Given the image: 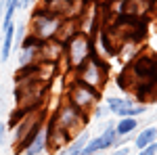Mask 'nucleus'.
<instances>
[{"label": "nucleus", "mask_w": 157, "mask_h": 155, "mask_svg": "<svg viewBox=\"0 0 157 155\" xmlns=\"http://www.w3.org/2000/svg\"><path fill=\"white\" fill-rule=\"evenodd\" d=\"M46 122H48V109L46 107L34 109V111H29L27 115H23V118L15 124V128L11 130L13 132V138H11L13 141V151L17 155L21 153L25 149V145L38 134V130L46 126Z\"/></svg>", "instance_id": "obj_1"}, {"label": "nucleus", "mask_w": 157, "mask_h": 155, "mask_svg": "<svg viewBox=\"0 0 157 155\" xmlns=\"http://www.w3.org/2000/svg\"><path fill=\"white\" fill-rule=\"evenodd\" d=\"M109 72H111V67H109L107 61L97 52V42H94V50L90 52V59L84 61L73 72V78L80 80V82H84L90 88H94V90H101L105 86V82H107Z\"/></svg>", "instance_id": "obj_2"}, {"label": "nucleus", "mask_w": 157, "mask_h": 155, "mask_svg": "<svg viewBox=\"0 0 157 155\" xmlns=\"http://www.w3.org/2000/svg\"><path fill=\"white\" fill-rule=\"evenodd\" d=\"M50 122H52L55 126L63 128V130H67L73 138H75L80 132L86 130V124L90 122V115L84 113V111H80L78 107H73L71 103L63 96L59 107L55 109V113L50 115Z\"/></svg>", "instance_id": "obj_3"}, {"label": "nucleus", "mask_w": 157, "mask_h": 155, "mask_svg": "<svg viewBox=\"0 0 157 155\" xmlns=\"http://www.w3.org/2000/svg\"><path fill=\"white\" fill-rule=\"evenodd\" d=\"M63 46H65L63 61H65L67 69L73 73L84 61L90 59V52L94 50V38H90L88 34L80 32V34H75L71 40H67Z\"/></svg>", "instance_id": "obj_4"}, {"label": "nucleus", "mask_w": 157, "mask_h": 155, "mask_svg": "<svg viewBox=\"0 0 157 155\" xmlns=\"http://www.w3.org/2000/svg\"><path fill=\"white\" fill-rule=\"evenodd\" d=\"M63 23V19L55 17L52 13H48L42 6H36L32 17H29V23H27V34H32L34 38L46 42V40H55L59 34V27Z\"/></svg>", "instance_id": "obj_5"}, {"label": "nucleus", "mask_w": 157, "mask_h": 155, "mask_svg": "<svg viewBox=\"0 0 157 155\" xmlns=\"http://www.w3.org/2000/svg\"><path fill=\"white\" fill-rule=\"evenodd\" d=\"M65 99L71 103L73 107H78L84 113H92V109L101 103V90H94L90 86H86L84 82L75 80V78H69L67 82V88H65Z\"/></svg>", "instance_id": "obj_6"}, {"label": "nucleus", "mask_w": 157, "mask_h": 155, "mask_svg": "<svg viewBox=\"0 0 157 155\" xmlns=\"http://www.w3.org/2000/svg\"><path fill=\"white\" fill-rule=\"evenodd\" d=\"M105 105H107L109 113L111 115H117V118H138V115H145L149 107L143 103H136L132 96H115L111 95L105 99Z\"/></svg>", "instance_id": "obj_7"}, {"label": "nucleus", "mask_w": 157, "mask_h": 155, "mask_svg": "<svg viewBox=\"0 0 157 155\" xmlns=\"http://www.w3.org/2000/svg\"><path fill=\"white\" fill-rule=\"evenodd\" d=\"M88 0H40L38 6L46 9L59 19H80V15L84 13Z\"/></svg>", "instance_id": "obj_8"}, {"label": "nucleus", "mask_w": 157, "mask_h": 155, "mask_svg": "<svg viewBox=\"0 0 157 155\" xmlns=\"http://www.w3.org/2000/svg\"><path fill=\"white\" fill-rule=\"evenodd\" d=\"M40 46H42V40H38L32 34H27L23 38L19 50H17V67H25V65L38 63L40 61Z\"/></svg>", "instance_id": "obj_9"}, {"label": "nucleus", "mask_w": 157, "mask_h": 155, "mask_svg": "<svg viewBox=\"0 0 157 155\" xmlns=\"http://www.w3.org/2000/svg\"><path fill=\"white\" fill-rule=\"evenodd\" d=\"M46 132H48V151L55 155H59L67 145L73 141V136L67 130H63L59 126H55L52 122H46Z\"/></svg>", "instance_id": "obj_10"}, {"label": "nucleus", "mask_w": 157, "mask_h": 155, "mask_svg": "<svg viewBox=\"0 0 157 155\" xmlns=\"http://www.w3.org/2000/svg\"><path fill=\"white\" fill-rule=\"evenodd\" d=\"M48 151V132H46V126L40 128L38 134L25 145V149L21 151V155H44Z\"/></svg>", "instance_id": "obj_11"}, {"label": "nucleus", "mask_w": 157, "mask_h": 155, "mask_svg": "<svg viewBox=\"0 0 157 155\" xmlns=\"http://www.w3.org/2000/svg\"><path fill=\"white\" fill-rule=\"evenodd\" d=\"M15 50V23L6 25L2 29V40H0V61H9Z\"/></svg>", "instance_id": "obj_12"}, {"label": "nucleus", "mask_w": 157, "mask_h": 155, "mask_svg": "<svg viewBox=\"0 0 157 155\" xmlns=\"http://www.w3.org/2000/svg\"><path fill=\"white\" fill-rule=\"evenodd\" d=\"M90 138H92V136H90V132H88V130L80 132V134H78V136H75V138H73L71 143L67 145V147H65L59 155H82Z\"/></svg>", "instance_id": "obj_13"}, {"label": "nucleus", "mask_w": 157, "mask_h": 155, "mask_svg": "<svg viewBox=\"0 0 157 155\" xmlns=\"http://www.w3.org/2000/svg\"><path fill=\"white\" fill-rule=\"evenodd\" d=\"M155 141H157V126H147L134 136V147L140 151V149H145L149 145H153Z\"/></svg>", "instance_id": "obj_14"}, {"label": "nucleus", "mask_w": 157, "mask_h": 155, "mask_svg": "<svg viewBox=\"0 0 157 155\" xmlns=\"http://www.w3.org/2000/svg\"><path fill=\"white\" fill-rule=\"evenodd\" d=\"M138 118H117L115 122V132H117V136L121 138H126V136H132L136 128H138Z\"/></svg>", "instance_id": "obj_15"}, {"label": "nucleus", "mask_w": 157, "mask_h": 155, "mask_svg": "<svg viewBox=\"0 0 157 155\" xmlns=\"http://www.w3.org/2000/svg\"><path fill=\"white\" fill-rule=\"evenodd\" d=\"M105 115H109L107 105H101V103H98L97 107L92 109V113H90V119H92V118H105Z\"/></svg>", "instance_id": "obj_16"}, {"label": "nucleus", "mask_w": 157, "mask_h": 155, "mask_svg": "<svg viewBox=\"0 0 157 155\" xmlns=\"http://www.w3.org/2000/svg\"><path fill=\"white\" fill-rule=\"evenodd\" d=\"M136 155H157V141L153 145H149V147H145V149H140Z\"/></svg>", "instance_id": "obj_17"}, {"label": "nucleus", "mask_w": 157, "mask_h": 155, "mask_svg": "<svg viewBox=\"0 0 157 155\" xmlns=\"http://www.w3.org/2000/svg\"><path fill=\"white\" fill-rule=\"evenodd\" d=\"M2 143H6V126L0 122V145Z\"/></svg>", "instance_id": "obj_18"}, {"label": "nucleus", "mask_w": 157, "mask_h": 155, "mask_svg": "<svg viewBox=\"0 0 157 155\" xmlns=\"http://www.w3.org/2000/svg\"><path fill=\"white\" fill-rule=\"evenodd\" d=\"M115 155H130V147H128V145L117 147V153H115Z\"/></svg>", "instance_id": "obj_19"}, {"label": "nucleus", "mask_w": 157, "mask_h": 155, "mask_svg": "<svg viewBox=\"0 0 157 155\" xmlns=\"http://www.w3.org/2000/svg\"><path fill=\"white\" fill-rule=\"evenodd\" d=\"M34 2H36V0H21V9H29Z\"/></svg>", "instance_id": "obj_20"}, {"label": "nucleus", "mask_w": 157, "mask_h": 155, "mask_svg": "<svg viewBox=\"0 0 157 155\" xmlns=\"http://www.w3.org/2000/svg\"><path fill=\"white\" fill-rule=\"evenodd\" d=\"M94 155H105V153H94Z\"/></svg>", "instance_id": "obj_21"}, {"label": "nucleus", "mask_w": 157, "mask_h": 155, "mask_svg": "<svg viewBox=\"0 0 157 155\" xmlns=\"http://www.w3.org/2000/svg\"><path fill=\"white\" fill-rule=\"evenodd\" d=\"M130 155H132V153H130Z\"/></svg>", "instance_id": "obj_22"}]
</instances>
